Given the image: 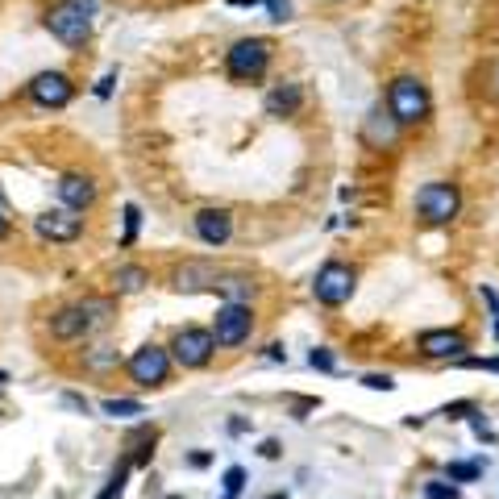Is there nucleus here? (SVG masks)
Here are the masks:
<instances>
[{
    "instance_id": "obj_13",
    "label": "nucleus",
    "mask_w": 499,
    "mask_h": 499,
    "mask_svg": "<svg viewBox=\"0 0 499 499\" xmlns=\"http://www.w3.org/2000/svg\"><path fill=\"white\" fill-rule=\"evenodd\" d=\"M54 191H58V204L71 208V213H88V208L96 204V196H100L96 179L83 175V171H67V175L54 183Z\"/></svg>"
},
{
    "instance_id": "obj_33",
    "label": "nucleus",
    "mask_w": 499,
    "mask_h": 499,
    "mask_svg": "<svg viewBox=\"0 0 499 499\" xmlns=\"http://www.w3.org/2000/svg\"><path fill=\"white\" fill-rule=\"evenodd\" d=\"M258 454H262V458H279V441H262Z\"/></svg>"
},
{
    "instance_id": "obj_30",
    "label": "nucleus",
    "mask_w": 499,
    "mask_h": 499,
    "mask_svg": "<svg viewBox=\"0 0 499 499\" xmlns=\"http://www.w3.org/2000/svg\"><path fill=\"white\" fill-rule=\"evenodd\" d=\"M113 83H117V71H108L105 80L96 83V96H100V100H108V96H113Z\"/></svg>"
},
{
    "instance_id": "obj_7",
    "label": "nucleus",
    "mask_w": 499,
    "mask_h": 499,
    "mask_svg": "<svg viewBox=\"0 0 499 499\" xmlns=\"http://www.w3.org/2000/svg\"><path fill=\"white\" fill-rule=\"evenodd\" d=\"M171 366H175L171 350H162V346L146 341L142 350H134V358L125 363V370H129V378H134L137 387H162V383L171 378Z\"/></svg>"
},
{
    "instance_id": "obj_24",
    "label": "nucleus",
    "mask_w": 499,
    "mask_h": 499,
    "mask_svg": "<svg viewBox=\"0 0 499 499\" xmlns=\"http://www.w3.org/2000/svg\"><path fill=\"white\" fill-rule=\"evenodd\" d=\"M137 225H142V208H137V204H125V238H121V246L137 242Z\"/></svg>"
},
{
    "instance_id": "obj_36",
    "label": "nucleus",
    "mask_w": 499,
    "mask_h": 499,
    "mask_svg": "<svg viewBox=\"0 0 499 499\" xmlns=\"http://www.w3.org/2000/svg\"><path fill=\"white\" fill-rule=\"evenodd\" d=\"M9 238V216H0V242Z\"/></svg>"
},
{
    "instance_id": "obj_8",
    "label": "nucleus",
    "mask_w": 499,
    "mask_h": 499,
    "mask_svg": "<svg viewBox=\"0 0 499 499\" xmlns=\"http://www.w3.org/2000/svg\"><path fill=\"white\" fill-rule=\"evenodd\" d=\"M216 354V338L213 329H196V324H188V329H179L175 341H171V358H175L183 370H200V366L213 363Z\"/></svg>"
},
{
    "instance_id": "obj_12",
    "label": "nucleus",
    "mask_w": 499,
    "mask_h": 499,
    "mask_svg": "<svg viewBox=\"0 0 499 499\" xmlns=\"http://www.w3.org/2000/svg\"><path fill=\"white\" fill-rule=\"evenodd\" d=\"M216 279H221V270L213 262H204V258H188V262H179L171 270V287L183 292V296H196V292H213Z\"/></svg>"
},
{
    "instance_id": "obj_22",
    "label": "nucleus",
    "mask_w": 499,
    "mask_h": 499,
    "mask_svg": "<svg viewBox=\"0 0 499 499\" xmlns=\"http://www.w3.org/2000/svg\"><path fill=\"white\" fill-rule=\"evenodd\" d=\"M100 412H105V417H117V420H129V417H142L146 408L137 404V400H105Z\"/></svg>"
},
{
    "instance_id": "obj_9",
    "label": "nucleus",
    "mask_w": 499,
    "mask_h": 499,
    "mask_svg": "<svg viewBox=\"0 0 499 499\" xmlns=\"http://www.w3.org/2000/svg\"><path fill=\"white\" fill-rule=\"evenodd\" d=\"M354 279H358L354 267H346V262H324L316 270V279H312V296L321 300L324 308H341L354 296Z\"/></svg>"
},
{
    "instance_id": "obj_25",
    "label": "nucleus",
    "mask_w": 499,
    "mask_h": 499,
    "mask_svg": "<svg viewBox=\"0 0 499 499\" xmlns=\"http://www.w3.org/2000/svg\"><path fill=\"white\" fill-rule=\"evenodd\" d=\"M221 483H225V495L233 499V495H238V491H242V487H246V466H230Z\"/></svg>"
},
{
    "instance_id": "obj_29",
    "label": "nucleus",
    "mask_w": 499,
    "mask_h": 499,
    "mask_svg": "<svg viewBox=\"0 0 499 499\" xmlns=\"http://www.w3.org/2000/svg\"><path fill=\"white\" fill-rule=\"evenodd\" d=\"M267 9H270V21H287V17H292V4H287V0H267Z\"/></svg>"
},
{
    "instance_id": "obj_10",
    "label": "nucleus",
    "mask_w": 499,
    "mask_h": 499,
    "mask_svg": "<svg viewBox=\"0 0 499 499\" xmlns=\"http://www.w3.org/2000/svg\"><path fill=\"white\" fill-rule=\"evenodd\" d=\"M34 230H38L42 242H54V246H67L83 233V216L71 213V208H46V213L34 216Z\"/></svg>"
},
{
    "instance_id": "obj_19",
    "label": "nucleus",
    "mask_w": 499,
    "mask_h": 499,
    "mask_svg": "<svg viewBox=\"0 0 499 499\" xmlns=\"http://www.w3.org/2000/svg\"><path fill=\"white\" fill-rule=\"evenodd\" d=\"M146 284H150V270L137 267V262H121V267L113 270V292H117V296H134V292H142Z\"/></svg>"
},
{
    "instance_id": "obj_20",
    "label": "nucleus",
    "mask_w": 499,
    "mask_h": 499,
    "mask_svg": "<svg viewBox=\"0 0 499 499\" xmlns=\"http://www.w3.org/2000/svg\"><path fill=\"white\" fill-rule=\"evenodd\" d=\"M117 363H121V358H117V350H113V346H96V350L83 354V370H96V375L113 370Z\"/></svg>"
},
{
    "instance_id": "obj_5",
    "label": "nucleus",
    "mask_w": 499,
    "mask_h": 499,
    "mask_svg": "<svg viewBox=\"0 0 499 499\" xmlns=\"http://www.w3.org/2000/svg\"><path fill=\"white\" fill-rule=\"evenodd\" d=\"M462 208V191L458 183H446V179H433L417 191V213L425 225H449Z\"/></svg>"
},
{
    "instance_id": "obj_11",
    "label": "nucleus",
    "mask_w": 499,
    "mask_h": 499,
    "mask_svg": "<svg viewBox=\"0 0 499 499\" xmlns=\"http://www.w3.org/2000/svg\"><path fill=\"white\" fill-rule=\"evenodd\" d=\"M75 96V83H71L67 71H38L29 80V100L42 108H63Z\"/></svg>"
},
{
    "instance_id": "obj_26",
    "label": "nucleus",
    "mask_w": 499,
    "mask_h": 499,
    "mask_svg": "<svg viewBox=\"0 0 499 499\" xmlns=\"http://www.w3.org/2000/svg\"><path fill=\"white\" fill-rule=\"evenodd\" d=\"M425 499H458L454 483H425Z\"/></svg>"
},
{
    "instance_id": "obj_2",
    "label": "nucleus",
    "mask_w": 499,
    "mask_h": 499,
    "mask_svg": "<svg viewBox=\"0 0 499 499\" xmlns=\"http://www.w3.org/2000/svg\"><path fill=\"white\" fill-rule=\"evenodd\" d=\"M92 17H96L92 0H54L42 21L63 46H83L92 38Z\"/></svg>"
},
{
    "instance_id": "obj_32",
    "label": "nucleus",
    "mask_w": 499,
    "mask_h": 499,
    "mask_svg": "<svg viewBox=\"0 0 499 499\" xmlns=\"http://www.w3.org/2000/svg\"><path fill=\"white\" fill-rule=\"evenodd\" d=\"M267 358H270V363H287V350L275 341V346H267Z\"/></svg>"
},
{
    "instance_id": "obj_17",
    "label": "nucleus",
    "mask_w": 499,
    "mask_h": 499,
    "mask_svg": "<svg viewBox=\"0 0 499 499\" xmlns=\"http://www.w3.org/2000/svg\"><path fill=\"white\" fill-rule=\"evenodd\" d=\"M213 292H221V304H250L258 296V284L250 275H238V270H221Z\"/></svg>"
},
{
    "instance_id": "obj_28",
    "label": "nucleus",
    "mask_w": 499,
    "mask_h": 499,
    "mask_svg": "<svg viewBox=\"0 0 499 499\" xmlns=\"http://www.w3.org/2000/svg\"><path fill=\"white\" fill-rule=\"evenodd\" d=\"M308 366H316V370H333L338 363H333V354H329V350H312L308 354Z\"/></svg>"
},
{
    "instance_id": "obj_14",
    "label": "nucleus",
    "mask_w": 499,
    "mask_h": 499,
    "mask_svg": "<svg viewBox=\"0 0 499 499\" xmlns=\"http://www.w3.org/2000/svg\"><path fill=\"white\" fill-rule=\"evenodd\" d=\"M191 230H196V238L204 246H225L233 233V216L230 208H200V213L191 216Z\"/></svg>"
},
{
    "instance_id": "obj_21",
    "label": "nucleus",
    "mask_w": 499,
    "mask_h": 499,
    "mask_svg": "<svg viewBox=\"0 0 499 499\" xmlns=\"http://www.w3.org/2000/svg\"><path fill=\"white\" fill-rule=\"evenodd\" d=\"M129 471H134V458H121V466L113 471V479L105 483V491L96 499H121V491H125V479H129Z\"/></svg>"
},
{
    "instance_id": "obj_1",
    "label": "nucleus",
    "mask_w": 499,
    "mask_h": 499,
    "mask_svg": "<svg viewBox=\"0 0 499 499\" xmlns=\"http://www.w3.org/2000/svg\"><path fill=\"white\" fill-rule=\"evenodd\" d=\"M113 312H117V304L108 296H88V300H75V304H63V308L51 312V338L54 341H80V338H88L92 329H100Z\"/></svg>"
},
{
    "instance_id": "obj_37",
    "label": "nucleus",
    "mask_w": 499,
    "mask_h": 499,
    "mask_svg": "<svg viewBox=\"0 0 499 499\" xmlns=\"http://www.w3.org/2000/svg\"><path fill=\"white\" fill-rule=\"evenodd\" d=\"M4 383H9V370H0V387H4Z\"/></svg>"
},
{
    "instance_id": "obj_31",
    "label": "nucleus",
    "mask_w": 499,
    "mask_h": 499,
    "mask_svg": "<svg viewBox=\"0 0 499 499\" xmlns=\"http://www.w3.org/2000/svg\"><path fill=\"white\" fill-rule=\"evenodd\" d=\"M483 300L491 304V312H495V338H499V296L491 292V287H483Z\"/></svg>"
},
{
    "instance_id": "obj_4",
    "label": "nucleus",
    "mask_w": 499,
    "mask_h": 499,
    "mask_svg": "<svg viewBox=\"0 0 499 499\" xmlns=\"http://www.w3.org/2000/svg\"><path fill=\"white\" fill-rule=\"evenodd\" d=\"M387 108L400 125H417L429 117V88L417 80V75H400L387 88Z\"/></svg>"
},
{
    "instance_id": "obj_3",
    "label": "nucleus",
    "mask_w": 499,
    "mask_h": 499,
    "mask_svg": "<svg viewBox=\"0 0 499 499\" xmlns=\"http://www.w3.org/2000/svg\"><path fill=\"white\" fill-rule=\"evenodd\" d=\"M270 46L267 38H238L225 51V71H230V80H238V83H254V80H262V71H267V63H270Z\"/></svg>"
},
{
    "instance_id": "obj_6",
    "label": "nucleus",
    "mask_w": 499,
    "mask_h": 499,
    "mask_svg": "<svg viewBox=\"0 0 499 499\" xmlns=\"http://www.w3.org/2000/svg\"><path fill=\"white\" fill-rule=\"evenodd\" d=\"M254 333V308L250 304H221L213 316V338L216 346H225V350H238L246 346Z\"/></svg>"
},
{
    "instance_id": "obj_38",
    "label": "nucleus",
    "mask_w": 499,
    "mask_h": 499,
    "mask_svg": "<svg viewBox=\"0 0 499 499\" xmlns=\"http://www.w3.org/2000/svg\"><path fill=\"white\" fill-rule=\"evenodd\" d=\"M167 499H179V495H167Z\"/></svg>"
},
{
    "instance_id": "obj_35",
    "label": "nucleus",
    "mask_w": 499,
    "mask_h": 499,
    "mask_svg": "<svg viewBox=\"0 0 499 499\" xmlns=\"http://www.w3.org/2000/svg\"><path fill=\"white\" fill-rule=\"evenodd\" d=\"M230 4H238V9H246V4H250V9H254V4H267V0H230Z\"/></svg>"
},
{
    "instance_id": "obj_15",
    "label": "nucleus",
    "mask_w": 499,
    "mask_h": 499,
    "mask_svg": "<svg viewBox=\"0 0 499 499\" xmlns=\"http://www.w3.org/2000/svg\"><path fill=\"white\" fill-rule=\"evenodd\" d=\"M417 346H420L425 358H437V363L462 358V354H466V338H462L458 329H429V333H420L417 338Z\"/></svg>"
},
{
    "instance_id": "obj_27",
    "label": "nucleus",
    "mask_w": 499,
    "mask_h": 499,
    "mask_svg": "<svg viewBox=\"0 0 499 499\" xmlns=\"http://www.w3.org/2000/svg\"><path fill=\"white\" fill-rule=\"evenodd\" d=\"M363 383L370 387V392H392V387H395L392 375H363Z\"/></svg>"
},
{
    "instance_id": "obj_23",
    "label": "nucleus",
    "mask_w": 499,
    "mask_h": 499,
    "mask_svg": "<svg viewBox=\"0 0 499 499\" xmlns=\"http://www.w3.org/2000/svg\"><path fill=\"white\" fill-rule=\"evenodd\" d=\"M483 474V462H449V483H471Z\"/></svg>"
},
{
    "instance_id": "obj_18",
    "label": "nucleus",
    "mask_w": 499,
    "mask_h": 499,
    "mask_svg": "<svg viewBox=\"0 0 499 499\" xmlns=\"http://www.w3.org/2000/svg\"><path fill=\"white\" fill-rule=\"evenodd\" d=\"M300 100H304V92H300V83L284 80V83H275L267 92V100H262V108H267V117H292L300 108Z\"/></svg>"
},
{
    "instance_id": "obj_34",
    "label": "nucleus",
    "mask_w": 499,
    "mask_h": 499,
    "mask_svg": "<svg viewBox=\"0 0 499 499\" xmlns=\"http://www.w3.org/2000/svg\"><path fill=\"white\" fill-rule=\"evenodd\" d=\"M0 216H13V208H9V200H4V188H0Z\"/></svg>"
},
{
    "instance_id": "obj_16",
    "label": "nucleus",
    "mask_w": 499,
    "mask_h": 499,
    "mask_svg": "<svg viewBox=\"0 0 499 499\" xmlns=\"http://www.w3.org/2000/svg\"><path fill=\"white\" fill-rule=\"evenodd\" d=\"M363 137L370 142V146H395V137H400V121L392 117V108L383 113V108H370V117H366L363 125Z\"/></svg>"
}]
</instances>
